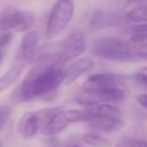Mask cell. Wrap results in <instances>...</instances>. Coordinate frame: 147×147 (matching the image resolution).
I'll list each match as a JSON object with an SVG mask.
<instances>
[{"mask_svg": "<svg viewBox=\"0 0 147 147\" xmlns=\"http://www.w3.org/2000/svg\"><path fill=\"white\" fill-rule=\"evenodd\" d=\"M2 60H3V53L0 51V65H1V62H2Z\"/></svg>", "mask_w": 147, "mask_h": 147, "instance_id": "cell-24", "label": "cell"}, {"mask_svg": "<svg viewBox=\"0 0 147 147\" xmlns=\"http://www.w3.org/2000/svg\"><path fill=\"white\" fill-rule=\"evenodd\" d=\"M130 42L132 45V49L137 61H147V38L137 34H131Z\"/></svg>", "mask_w": 147, "mask_h": 147, "instance_id": "cell-15", "label": "cell"}, {"mask_svg": "<svg viewBox=\"0 0 147 147\" xmlns=\"http://www.w3.org/2000/svg\"><path fill=\"white\" fill-rule=\"evenodd\" d=\"M75 15V0H55L46 23V37H57L71 23Z\"/></svg>", "mask_w": 147, "mask_h": 147, "instance_id": "cell-3", "label": "cell"}, {"mask_svg": "<svg viewBox=\"0 0 147 147\" xmlns=\"http://www.w3.org/2000/svg\"><path fill=\"white\" fill-rule=\"evenodd\" d=\"M70 124L69 118L67 116L65 110L62 108L61 110H59L51 119L49 122L45 125V127L41 130V133L44 136L47 137H52V136H56L59 133H61L68 125Z\"/></svg>", "mask_w": 147, "mask_h": 147, "instance_id": "cell-10", "label": "cell"}, {"mask_svg": "<svg viewBox=\"0 0 147 147\" xmlns=\"http://www.w3.org/2000/svg\"><path fill=\"white\" fill-rule=\"evenodd\" d=\"M123 77L116 74H93L87 77L82 86V91L87 93H98L101 91L122 87Z\"/></svg>", "mask_w": 147, "mask_h": 147, "instance_id": "cell-5", "label": "cell"}, {"mask_svg": "<svg viewBox=\"0 0 147 147\" xmlns=\"http://www.w3.org/2000/svg\"><path fill=\"white\" fill-rule=\"evenodd\" d=\"M137 78L140 83H142L146 87H147V67L141 68L138 72H137Z\"/></svg>", "mask_w": 147, "mask_h": 147, "instance_id": "cell-18", "label": "cell"}, {"mask_svg": "<svg viewBox=\"0 0 147 147\" xmlns=\"http://www.w3.org/2000/svg\"><path fill=\"white\" fill-rule=\"evenodd\" d=\"M11 38H13V33H10V32H2V34L0 36V47L7 46L10 42Z\"/></svg>", "mask_w": 147, "mask_h": 147, "instance_id": "cell-20", "label": "cell"}, {"mask_svg": "<svg viewBox=\"0 0 147 147\" xmlns=\"http://www.w3.org/2000/svg\"><path fill=\"white\" fill-rule=\"evenodd\" d=\"M0 147H3V145H2V142L0 141Z\"/></svg>", "mask_w": 147, "mask_h": 147, "instance_id": "cell-25", "label": "cell"}, {"mask_svg": "<svg viewBox=\"0 0 147 147\" xmlns=\"http://www.w3.org/2000/svg\"><path fill=\"white\" fill-rule=\"evenodd\" d=\"M95 67V62L90 57H82L74 60L64 68V84L70 85L83 75L90 74Z\"/></svg>", "mask_w": 147, "mask_h": 147, "instance_id": "cell-6", "label": "cell"}, {"mask_svg": "<svg viewBox=\"0 0 147 147\" xmlns=\"http://www.w3.org/2000/svg\"><path fill=\"white\" fill-rule=\"evenodd\" d=\"M88 109L98 116L102 117H113V118H122L121 110L114 106L113 103H99L93 107H88Z\"/></svg>", "mask_w": 147, "mask_h": 147, "instance_id": "cell-14", "label": "cell"}, {"mask_svg": "<svg viewBox=\"0 0 147 147\" xmlns=\"http://www.w3.org/2000/svg\"><path fill=\"white\" fill-rule=\"evenodd\" d=\"M33 14L15 8H8L0 15V31L1 32H26L33 25Z\"/></svg>", "mask_w": 147, "mask_h": 147, "instance_id": "cell-4", "label": "cell"}, {"mask_svg": "<svg viewBox=\"0 0 147 147\" xmlns=\"http://www.w3.org/2000/svg\"><path fill=\"white\" fill-rule=\"evenodd\" d=\"M127 22L124 17H119L118 15H113L109 13H103V11H98L94 14L92 17L91 24L93 28H105V26H116L121 25L123 23Z\"/></svg>", "mask_w": 147, "mask_h": 147, "instance_id": "cell-12", "label": "cell"}, {"mask_svg": "<svg viewBox=\"0 0 147 147\" xmlns=\"http://www.w3.org/2000/svg\"><path fill=\"white\" fill-rule=\"evenodd\" d=\"M116 147H137L136 146V139L132 138H123Z\"/></svg>", "mask_w": 147, "mask_h": 147, "instance_id": "cell-19", "label": "cell"}, {"mask_svg": "<svg viewBox=\"0 0 147 147\" xmlns=\"http://www.w3.org/2000/svg\"><path fill=\"white\" fill-rule=\"evenodd\" d=\"M136 146L137 147H147V140L136 139Z\"/></svg>", "mask_w": 147, "mask_h": 147, "instance_id": "cell-23", "label": "cell"}, {"mask_svg": "<svg viewBox=\"0 0 147 147\" xmlns=\"http://www.w3.org/2000/svg\"><path fill=\"white\" fill-rule=\"evenodd\" d=\"M141 1H147V0H141Z\"/></svg>", "mask_w": 147, "mask_h": 147, "instance_id": "cell-27", "label": "cell"}, {"mask_svg": "<svg viewBox=\"0 0 147 147\" xmlns=\"http://www.w3.org/2000/svg\"><path fill=\"white\" fill-rule=\"evenodd\" d=\"M10 113H11L10 106H8V105L0 106V131L3 129V126L8 122L9 117H10Z\"/></svg>", "mask_w": 147, "mask_h": 147, "instance_id": "cell-17", "label": "cell"}, {"mask_svg": "<svg viewBox=\"0 0 147 147\" xmlns=\"http://www.w3.org/2000/svg\"><path fill=\"white\" fill-rule=\"evenodd\" d=\"M25 62L18 61L14 63L5 74L0 76V93L5 92L9 87H11L23 75V71L25 69Z\"/></svg>", "mask_w": 147, "mask_h": 147, "instance_id": "cell-11", "label": "cell"}, {"mask_svg": "<svg viewBox=\"0 0 147 147\" xmlns=\"http://www.w3.org/2000/svg\"><path fill=\"white\" fill-rule=\"evenodd\" d=\"M65 64L41 60L34 62L21 85L13 93L15 101H29L54 93L64 82Z\"/></svg>", "mask_w": 147, "mask_h": 147, "instance_id": "cell-1", "label": "cell"}, {"mask_svg": "<svg viewBox=\"0 0 147 147\" xmlns=\"http://www.w3.org/2000/svg\"><path fill=\"white\" fill-rule=\"evenodd\" d=\"M125 20L132 23H147V1H142L140 5L131 8L125 14Z\"/></svg>", "mask_w": 147, "mask_h": 147, "instance_id": "cell-13", "label": "cell"}, {"mask_svg": "<svg viewBox=\"0 0 147 147\" xmlns=\"http://www.w3.org/2000/svg\"><path fill=\"white\" fill-rule=\"evenodd\" d=\"M17 131L20 136L24 139L33 138L40 131V121L38 111H28L22 115L17 124Z\"/></svg>", "mask_w": 147, "mask_h": 147, "instance_id": "cell-9", "label": "cell"}, {"mask_svg": "<svg viewBox=\"0 0 147 147\" xmlns=\"http://www.w3.org/2000/svg\"><path fill=\"white\" fill-rule=\"evenodd\" d=\"M132 33L133 34H137V36H141V37H146L147 38V23L141 24L139 26H136Z\"/></svg>", "mask_w": 147, "mask_h": 147, "instance_id": "cell-21", "label": "cell"}, {"mask_svg": "<svg viewBox=\"0 0 147 147\" xmlns=\"http://www.w3.org/2000/svg\"><path fill=\"white\" fill-rule=\"evenodd\" d=\"M71 147H79V146H76V145H74V146H71Z\"/></svg>", "mask_w": 147, "mask_h": 147, "instance_id": "cell-26", "label": "cell"}, {"mask_svg": "<svg viewBox=\"0 0 147 147\" xmlns=\"http://www.w3.org/2000/svg\"><path fill=\"white\" fill-rule=\"evenodd\" d=\"M90 113L88 121L86 122L90 127L99 132H113L122 129L124 126V122L122 118H113V117H102L94 115L88 108H86Z\"/></svg>", "mask_w": 147, "mask_h": 147, "instance_id": "cell-8", "label": "cell"}, {"mask_svg": "<svg viewBox=\"0 0 147 147\" xmlns=\"http://www.w3.org/2000/svg\"><path fill=\"white\" fill-rule=\"evenodd\" d=\"M137 102L145 109H147V93H142L137 95Z\"/></svg>", "mask_w": 147, "mask_h": 147, "instance_id": "cell-22", "label": "cell"}, {"mask_svg": "<svg viewBox=\"0 0 147 147\" xmlns=\"http://www.w3.org/2000/svg\"><path fill=\"white\" fill-rule=\"evenodd\" d=\"M82 140L90 145V146H93V147H106L108 146V141L99 133H85L83 137H82Z\"/></svg>", "mask_w": 147, "mask_h": 147, "instance_id": "cell-16", "label": "cell"}, {"mask_svg": "<svg viewBox=\"0 0 147 147\" xmlns=\"http://www.w3.org/2000/svg\"><path fill=\"white\" fill-rule=\"evenodd\" d=\"M39 48V33L37 30H28L24 32L21 44H20V52L18 59L25 63L33 62L36 53Z\"/></svg>", "mask_w": 147, "mask_h": 147, "instance_id": "cell-7", "label": "cell"}, {"mask_svg": "<svg viewBox=\"0 0 147 147\" xmlns=\"http://www.w3.org/2000/svg\"><path fill=\"white\" fill-rule=\"evenodd\" d=\"M92 52L95 56L115 62H136L132 45L117 37H105L93 41Z\"/></svg>", "mask_w": 147, "mask_h": 147, "instance_id": "cell-2", "label": "cell"}]
</instances>
